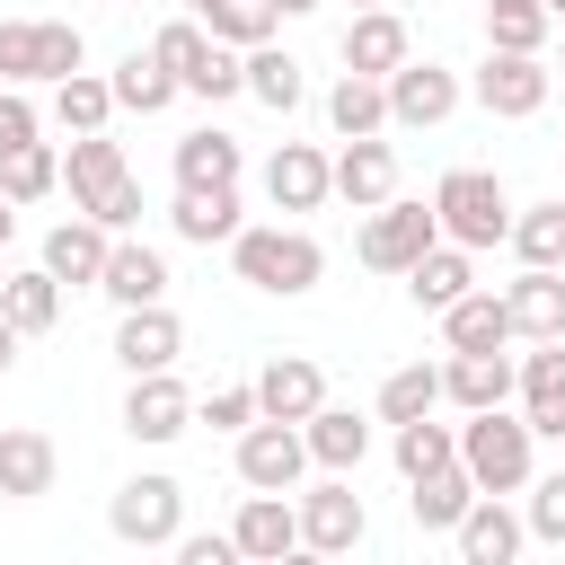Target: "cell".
<instances>
[{
  "label": "cell",
  "instance_id": "33",
  "mask_svg": "<svg viewBox=\"0 0 565 565\" xmlns=\"http://www.w3.org/2000/svg\"><path fill=\"white\" fill-rule=\"evenodd\" d=\"M106 238H115V230H97L88 212H71V221L44 238V274H53V282H97V265H106Z\"/></svg>",
  "mask_w": 565,
  "mask_h": 565
},
{
  "label": "cell",
  "instance_id": "5",
  "mask_svg": "<svg viewBox=\"0 0 565 565\" xmlns=\"http://www.w3.org/2000/svg\"><path fill=\"white\" fill-rule=\"evenodd\" d=\"M150 53L177 71V88H185V97H212V106H221V97H238V88H247L238 44H212V35H203V18H168V26L150 35Z\"/></svg>",
  "mask_w": 565,
  "mask_h": 565
},
{
  "label": "cell",
  "instance_id": "8",
  "mask_svg": "<svg viewBox=\"0 0 565 565\" xmlns=\"http://www.w3.org/2000/svg\"><path fill=\"white\" fill-rule=\"evenodd\" d=\"M441 238V221H433V203H371V221H362V238H353V256L371 265V274H406L424 247Z\"/></svg>",
  "mask_w": 565,
  "mask_h": 565
},
{
  "label": "cell",
  "instance_id": "18",
  "mask_svg": "<svg viewBox=\"0 0 565 565\" xmlns=\"http://www.w3.org/2000/svg\"><path fill=\"white\" fill-rule=\"evenodd\" d=\"M230 539H238V556H256V565H282V556L300 547V503H282V494L247 486V503H238Z\"/></svg>",
  "mask_w": 565,
  "mask_h": 565
},
{
  "label": "cell",
  "instance_id": "22",
  "mask_svg": "<svg viewBox=\"0 0 565 565\" xmlns=\"http://www.w3.org/2000/svg\"><path fill=\"white\" fill-rule=\"evenodd\" d=\"M503 309H512V335L530 344L565 335V265H521V282H503Z\"/></svg>",
  "mask_w": 565,
  "mask_h": 565
},
{
  "label": "cell",
  "instance_id": "51",
  "mask_svg": "<svg viewBox=\"0 0 565 565\" xmlns=\"http://www.w3.org/2000/svg\"><path fill=\"white\" fill-rule=\"evenodd\" d=\"M539 9H547V18H556V26H565V0H539Z\"/></svg>",
  "mask_w": 565,
  "mask_h": 565
},
{
  "label": "cell",
  "instance_id": "28",
  "mask_svg": "<svg viewBox=\"0 0 565 565\" xmlns=\"http://www.w3.org/2000/svg\"><path fill=\"white\" fill-rule=\"evenodd\" d=\"M300 441H309V459L335 468V477H353V468L371 459V424H362L353 406H318V415L300 424Z\"/></svg>",
  "mask_w": 565,
  "mask_h": 565
},
{
  "label": "cell",
  "instance_id": "27",
  "mask_svg": "<svg viewBox=\"0 0 565 565\" xmlns=\"http://www.w3.org/2000/svg\"><path fill=\"white\" fill-rule=\"evenodd\" d=\"M468 282H477V265H468V247H450V238H433V247L406 265V300H415V309H433V318H441Z\"/></svg>",
  "mask_w": 565,
  "mask_h": 565
},
{
  "label": "cell",
  "instance_id": "29",
  "mask_svg": "<svg viewBox=\"0 0 565 565\" xmlns=\"http://www.w3.org/2000/svg\"><path fill=\"white\" fill-rule=\"evenodd\" d=\"M106 88H115V106H124V115H168V106L185 97V88H177V71H168L150 44H141V53H124Z\"/></svg>",
  "mask_w": 565,
  "mask_h": 565
},
{
  "label": "cell",
  "instance_id": "13",
  "mask_svg": "<svg viewBox=\"0 0 565 565\" xmlns=\"http://www.w3.org/2000/svg\"><path fill=\"white\" fill-rule=\"evenodd\" d=\"M512 371H521V380H512L521 424H530L539 441H565V335H547V344H539V353H521Z\"/></svg>",
  "mask_w": 565,
  "mask_h": 565
},
{
  "label": "cell",
  "instance_id": "47",
  "mask_svg": "<svg viewBox=\"0 0 565 565\" xmlns=\"http://www.w3.org/2000/svg\"><path fill=\"white\" fill-rule=\"evenodd\" d=\"M177 556H185V565H230L238 539H230V530H212V539H185V530H177Z\"/></svg>",
  "mask_w": 565,
  "mask_h": 565
},
{
  "label": "cell",
  "instance_id": "36",
  "mask_svg": "<svg viewBox=\"0 0 565 565\" xmlns=\"http://www.w3.org/2000/svg\"><path fill=\"white\" fill-rule=\"evenodd\" d=\"M106 115H115V88H106L88 62H79L71 79H53V124H62V132H106Z\"/></svg>",
  "mask_w": 565,
  "mask_h": 565
},
{
  "label": "cell",
  "instance_id": "23",
  "mask_svg": "<svg viewBox=\"0 0 565 565\" xmlns=\"http://www.w3.org/2000/svg\"><path fill=\"white\" fill-rule=\"evenodd\" d=\"M335 185H327V150H309V141H282L274 159H265V203L274 212H318Z\"/></svg>",
  "mask_w": 565,
  "mask_h": 565
},
{
  "label": "cell",
  "instance_id": "31",
  "mask_svg": "<svg viewBox=\"0 0 565 565\" xmlns=\"http://www.w3.org/2000/svg\"><path fill=\"white\" fill-rule=\"evenodd\" d=\"M477 503V477L459 468V459H441V468H424L415 477V494H406V512H415V530H459V512Z\"/></svg>",
  "mask_w": 565,
  "mask_h": 565
},
{
  "label": "cell",
  "instance_id": "40",
  "mask_svg": "<svg viewBox=\"0 0 565 565\" xmlns=\"http://www.w3.org/2000/svg\"><path fill=\"white\" fill-rule=\"evenodd\" d=\"M433 406H441V371H433V362H406V371L380 380V424H415V415H433Z\"/></svg>",
  "mask_w": 565,
  "mask_h": 565
},
{
  "label": "cell",
  "instance_id": "42",
  "mask_svg": "<svg viewBox=\"0 0 565 565\" xmlns=\"http://www.w3.org/2000/svg\"><path fill=\"white\" fill-rule=\"evenodd\" d=\"M441 459H459V424H433V415L397 424V477H406V486H415L424 468H441Z\"/></svg>",
  "mask_w": 565,
  "mask_h": 565
},
{
  "label": "cell",
  "instance_id": "17",
  "mask_svg": "<svg viewBox=\"0 0 565 565\" xmlns=\"http://www.w3.org/2000/svg\"><path fill=\"white\" fill-rule=\"evenodd\" d=\"M177 353H185V318L168 300L124 309V327H115V362L124 371H177Z\"/></svg>",
  "mask_w": 565,
  "mask_h": 565
},
{
  "label": "cell",
  "instance_id": "38",
  "mask_svg": "<svg viewBox=\"0 0 565 565\" xmlns=\"http://www.w3.org/2000/svg\"><path fill=\"white\" fill-rule=\"evenodd\" d=\"M238 62H247V97H256V106L291 115V106L309 97V88H300V62H291V53H274V44H247Z\"/></svg>",
  "mask_w": 565,
  "mask_h": 565
},
{
  "label": "cell",
  "instance_id": "14",
  "mask_svg": "<svg viewBox=\"0 0 565 565\" xmlns=\"http://www.w3.org/2000/svg\"><path fill=\"white\" fill-rule=\"evenodd\" d=\"M327 185H335L353 212L388 203V194H397V141H380V132H353V141L327 159Z\"/></svg>",
  "mask_w": 565,
  "mask_h": 565
},
{
  "label": "cell",
  "instance_id": "39",
  "mask_svg": "<svg viewBox=\"0 0 565 565\" xmlns=\"http://www.w3.org/2000/svg\"><path fill=\"white\" fill-rule=\"evenodd\" d=\"M547 26H556V18H547L539 0H486V44H494V53H539Z\"/></svg>",
  "mask_w": 565,
  "mask_h": 565
},
{
  "label": "cell",
  "instance_id": "43",
  "mask_svg": "<svg viewBox=\"0 0 565 565\" xmlns=\"http://www.w3.org/2000/svg\"><path fill=\"white\" fill-rule=\"evenodd\" d=\"M274 26H282V18H274L265 0H221V9H203V35H212V44H238V53H247V44H274Z\"/></svg>",
  "mask_w": 565,
  "mask_h": 565
},
{
  "label": "cell",
  "instance_id": "6",
  "mask_svg": "<svg viewBox=\"0 0 565 565\" xmlns=\"http://www.w3.org/2000/svg\"><path fill=\"white\" fill-rule=\"evenodd\" d=\"M79 62H88V44H79L71 18H0V79H9V88L71 79Z\"/></svg>",
  "mask_w": 565,
  "mask_h": 565
},
{
  "label": "cell",
  "instance_id": "24",
  "mask_svg": "<svg viewBox=\"0 0 565 565\" xmlns=\"http://www.w3.org/2000/svg\"><path fill=\"white\" fill-rule=\"evenodd\" d=\"M406 53H415V44H406V18H397V9H353V26H344V71L388 79Z\"/></svg>",
  "mask_w": 565,
  "mask_h": 565
},
{
  "label": "cell",
  "instance_id": "46",
  "mask_svg": "<svg viewBox=\"0 0 565 565\" xmlns=\"http://www.w3.org/2000/svg\"><path fill=\"white\" fill-rule=\"evenodd\" d=\"M35 124H44V115H35V106H26V97H18L9 79H0V150H18V141H35Z\"/></svg>",
  "mask_w": 565,
  "mask_h": 565
},
{
  "label": "cell",
  "instance_id": "1",
  "mask_svg": "<svg viewBox=\"0 0 565 565\" xmlns=\"http://www.w3.org/2000/svg\"><path fill=\"white\" fill-rule=\"evenodd\" d=\"M62 185H71V212H88V221L115 230V238L141 221V185H132V168H124V141H106V132H71Z\"/></svg>",
  "mask_w": 565,
  "mask_h": 565
},
{
  "label": "cell",
  "instance_id": "37",
  "mask_svg": "<svg viewBox=\"0 0 565 565\" xmlns=\"http://www.w3.org/2000/svg\"><path fill=\"white\" fill-rule=\"evenodd\" d=\"M62 185V150L53 141H18V150H0V194L9 203H44Z\"/></svg>",
  "mask_w": 565,
  "mask_h": 565
},
{
  "label": "cell",
  "instance_id": "45",
  "mask_svg": "<svg viewBox=\"0 0 565 565\" xmlns=\"http://www.w3.org/2000/svg\"><path fill=\"white\" fill-rule=\"evenodd\" d=\"M194 415H203L212 433H238V424H256V388H212Z\"/></svg>",
  "mask_w": 565,
  "mask_h": 565
},
{
  "label": "cell",
  "instance_id": "12",
  "mask_svg": "<svg viewBox=\"0 0 565 565\" xmlns=\"http://www.w3.org/2000/svg\"><path fill=\"white\" fill-rule=\"evenodd\" d=\"M362 530H371L362 494L327 468V486H309V494H300V547H309V556H344V547H362Z\"/></svg>",
  "mask_w": 565,
  "mask_h": 565
},
{
  "label": "cell",
  "instance_id": "16",
  "mask_svg": "<svg viewBox=\"0 0 565 565\" xmlns=\"http://www.w3.org/2000/svg\"><path fill=\"white\" fill-rule=\"evenodd\" d=\"M185 424H194L185 380H177V371H132V388H124V433H132V441H177Z\"/></svg>",
  "mask_w": 565,
  "mask_h": 565
},
{
  "label": "cell",
  "instance_id": "54",
  "mask_svg": "<svg viewBox=\"0 0 565 565\" xmlns=\"http://www.w3.org/2000/svg\"><path fill=\"white\" fill-rule=\"evenodd\" d=\"M0 274H9V265H0Z\"/></svg>",
  "mask_w": 565,
  "mask_h": 565
},
{
  "label": "cell",
  "instance_id": "44",
  "mask_svg": "<svg viewBox=\"0 0 565 565\" xmlns=\"http://www.w3.org/2000/svg\"><path fill=\"white\" fill-rule=\"evenodd\" d=\"M530 539H547V547H565V468L556 477H530Z\"/></svg>",
  "mask_w": 565,
  "mask_h": 565
},
{
  "label": "cell",
  "instance_id": "9",
  "mask_svg": "<svg viewBox=\"0 0 565 565\" xmlns=\"http://www.w3.org/2000/svg\"><path fill=\"white\" fill-rule=\"evenodd\" d=\"M380 88H388V124H397V132H433V124H450V115H459V97H468V88H459V71L415 62V53H406Z\"/></svg>",
  "mask_w": 565,
  "mask_h": 565
},
{
  "label": "cell",
  "instance_id": "55",
  "mask_svg": "<svg viewBox=\"0 0 565 565\" xmlns=\"http://www.w3.org/2000/svg\"><path fill=\"white\" fill-rule=\"evenodd\" d=\"M556 62H565V53H556Z\"/></svg>",
  "mask_w": 565,
  "mask_h": 565
},
{
  "label": "cell",
  "instance_id": "25",
  "mask_svg": "<svg viewBox=\"0 0 565 565\" xmlns=\"http://www.w3.org/2000/svg\"><path fill=\"white\" fill-rule=\"evenodd\" d=\"M441 335H450V353H494V344H512V309H503V291H459L450 309H441Z\"/></svg>",
  "mask_w": 565,
  "mask_h": 565
},
{
  "label": "cell",
  "instance_id": "2",
  "mask_svg": "<svg viewBox=\"0 0 565 565\" xmlns=\"http://www.w3.org/2000/svg\"><path fill=\"white\" fill-rule=\"evenodd\" d=\"M230 265H238V282L247 291H274V300H300V291H318V274H327V247L309 238V230H238L230 238Z\"/></svg>",
  "mask_w": 565,
  "mask_h": 565
},
{
  "label": "cell",
  "instance_id": "34",
  "mask_svg": "<svg viewBox=\"0 0 565 565\" xmlns=\"http://www.w3.org/2000/svg\"><path fill=\"white\" fill-rule=\"evenodd\" d=\"M327 124H335V141H353V132H388V88H380L371 71H344V79L327 88Z\"/></svg>",
  "mask_w": 565,
  "mask_h": 565
},
{
  "label": "cell",
  "instance_id": "4",
  "mask_svg": "<svg viewBox=\"0 0 565 565\" xmlns=\"http://www.w3.org/2000/svg\"><path fill=\"white\" fill-rule=\"evenodd\" d=\"M530 450H539V433L521 415H503V406H477L459 424V468L477 477V494H521L530 486Z\"/></svg>",
  "mask_w": 565,
  "mask_h": 565
},
{
  "label": "cell",
  "instance_id": "49",
  "mask_svg": "<svg viewBox=\"0 0 565 565\" xmlns=\"http://www.w3.org/2000/svg\"><path fill=\"white\" fill-rule=\"evenodd\" d=\"M265 9H274V18H309L318 0H265Z\"/></svg>",
  "mask_w": 565,
  "mask_h": 565
},
{
  "label": "cell",
  "instance_id": "26",
  "mask_svg": "<svg viewBox=\"0 0 565 565\" xmlns=\"http://www.w3.org/2000/svg\"><path fill=\"white\" fill-rule=\"evenodd\" d=\"M512 380H521V371H512V353H503V344H494V353H450L441 397L477 415V406H512Z\"/></svg>",
  "mask_w": 565,
  "mask_h": 565
},
{
  "label": "cell",
  "instance_id": "11",
  "mask_svg": "<svg viewBox=\"0 0 565 565\" xmlns=\"http://www.w3.org/2000/svg\"><path fill=\"white\" fill-rule=\"evenodd\" d=\"M300 468H309V441H300V424H274V415L238 424V486L291 494V486H300Z\"/></svg>",
  "mask_w": 565,
  "mask_h": 565
},
{
  "label": "cell",
  "instance_id": "50",
  "mask_svg": "<svg viewBox=\"0 0 565 565\" xmlns=\"http://www.w3.org/2000/svg\"><path fill=\"white\" fill-rule=\"evenodd\" d=\"M9 230H18V203H9V194H0V247H9Z\"/></svg>",
  "mask_w": 565,
  "mask_h": 565
},
{
  "label": "cell",
  "instance_id": "19",
  "mask_svg": "<svg viewBox=\"0 0 565 565\" xmlns=\"http://www.w3.org/2000/svg\"><path fill=\"white\" fill-rule=\"evenodd\" d=\"M450 539H459V556H468V565H512V556L530 547V521H521L503 494H477V503L459 512V530H450Z\"/></svg>",
  "mask_w": 565,
  "mask_h": 565
},
{
  "label": "cell",
  "instance_id": "15",
  "mask_svg": "<svg viewBox=\"0 0 565 565\" xmlns=\"http://www.w3.org/2000/svg\"><path fill=\"white\" fill-rule=\"evenodd\" d=\"M247 388H256V415H274V424H309V415L327 406V371H318L309 353H274Z\"/></svg>",
  "mask_w": 565,
  "mask_h": 565
},
{
  "label": "cell",
  "instance_id": "53",
  "mask_svg": "<svg viewBox=\"0 0 565 565\" xmlns=\"http://www.w3.org/2000/svg\"><path fill=\"white\" fill-rule=\"evenodd\" d=\"M353 9H388V0H353Z\"/></svg>",
  "mask_w": 565,
  "mask_h": 565
},
{
  "label": "cell",
  "instance_id": "41",
  "mask_svg": "<svg viewBox=\"0 0 565 565\" xmlns=\"http://www.w3.org/2000/svg\"><path fill=\"white\" fill-rule=\"evenodd\" d=\"M512 256L521 265H565V203H530V212H512Z\"/></svg>",
  "mask_w": 565,
  "mask_h": 565
},
{
  "label": "cell",
  "instance_id": "52",
  "mask_svg": "<svg viewBox=\"0 0 565 565\" xmlns=\"http://www.w3.org/2000/svg\"><path fill=\"white\" fill-rule=\"evenodd\" d=\"M203 9H221V0H185V18H203Z\"/></svg>",
  "mask_w": 565,
  "mask_h": 565
},
{
  "label": "cell",
  "instance_id": "35",
  "mask_svg": "<svg viewBox=\"0 0 565 565\" xmlns=\"http://www.w3.org/2000/svg\"><path fill=\"white\" fill-rule=\"evenodd\" d=\"M0 318L18 327V335H44L53 318H62V282L35 265V274H0Z\"/></svg>",
  "mask_w": 565,
  "mask_h": 565
},
{
  "label": "cell",
  "instance_id": "10",
  "mask_svg": "<svg viewBox=\"0 0 565 565\" xmlns=\"http://www.w3.org/2000/svg\"><path fill=\"white\" fill-rule=\"evenodd\" d=\"M547 62L539 53H494L486 44V62H477V79H468V97L486 106V115H503V124H521V115H539L547 106Z\"/></svg>",
  "mask_w": 565,
  "mask_h": 565
},
{
  "label": "cell",
  "instance_id": "7",
  "mask_svg": "<svg viewBox=\"0 0 565 565\" xmlns=\"http://www.w3.org/2000/svg\"><path fill=\"white\" fill-rule=\"evenodd\" d=\"M106 530L124 539V547H177V530H185V486L177 477H124L115 486V503H106Z\"/></svg>",
  "mask_w": 565,
  "mask_h": 565
},
{
  "label": "cell",
  "instance_id": "21",
  "mask_svg": "<svg viewBox=\"0 0 565 565\" xmlns=\"http://www.w3.org/2000/svg\"><path fill=\"white\" fill-rule=\"evenodd\" d=\"M53 477H62V450H53V433H35V424H9V433H0V494H9V503H35V494H53Z\"/></svg>",
  "mask_w": 565,
  "mask_h": 565
},
{
  "label": "cell",
  "instance_id": "32",
  "mask_svg": "<svg viewBox=\"0 0 565 565\" xmlns=\"http://www.w3.org/2000/svg\"><path fill=\"white\" fill-rule=\"evenodd\" d=\"M238 168H247V159H238V141H230V132H212V124L177 141V185H185V194H212V185H238Z\"/></svg>",
  "mask_w": 565,
  "mask_h": 565
},
{
  "label": "cell",
  "instance_id": "30",
  "mask_svg": "<svg viewBox=\"0 0 565 565\" xmlns=\"http://www.w3.org/2000/svg\"><path fill=\"white\" fill-rule=\"evenodd\" d=\"M168 221H177V238H194V247H230V238L247 230V221H238V185H212V194H185V185H177Z\"/></svg>",
  "mask_w": 565,
  "mask_h": 565
},
{
  "label": "cell",
  "instance_id": "3",
  "mask_svg": "<svg viewBox=\"0 0 565 565\" xmlns=\"http://www.w3.org/2000/svg\"><path fill=\"white\" fill-rule=\"evenodd\" d=\"M433 221H441V238L450 247H503V230H512V194H503V177L494 168H450L441 185H433Z\"/></svg>",
  "mask_w": 565,
  "mask_h": 565
},
{
  "label": "cell",
  "instance_id": "48",
  "mask_svg": "<svg viewBox=\"0 0 565 565\" xmlns=\"http://www.w3.org/2000/svg\"><path fill=\"white\" fill-rule=\"evenodd\" d=\"M9 362H18V327L0 318V371H9Z\"/></svg>",
  "mask_w": 565,
  "mask_h": 565
},
{
  "label": "cell",
  "instance_id": "20",
  "mask_svg": "<svg viewBox=\"0 0 565 565\" xmlns=\"http://www.w3.org/2000/svg\"><path fill=\"white\" fill-rule=\"evenodd\" d=\"M97 291L115 309H141V300H168V256L141 247V238H106V265H97Z\"/></svg>",
  "mask_w": 565,
  "mask_h": 565
}]
</instances>
